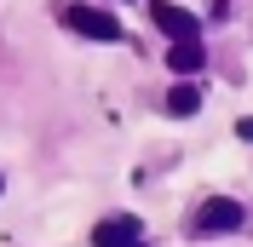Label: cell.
Returning <instances> with one entry per match:
<instances>
[{
  "label": "cell",
  "mask_w": 253,
  "mask_h": 247,
  "mask_svg": "<svg viewBox=\"0 0 253 247\" xmlns=\"http://www.w3.org/2000/svg\"><path fill=\"white\" fill-rule=\"evenodd\" d=\"M92 242H98V247H138V242H144V224H138L132 213H115V218H104V224L92 230Z\"/></svg>",
  "instance_id": "4"
},
{
  "label": "cell",
  "mask_w": 253,
  "mask_h": 247,
  "mask_svg": "<svg viewBox=\"0 0 253 247\" xmlns=\"http://www.w3.org/2000/svg\"><path fill=\"white\" fill-rule=\"evenodd\" d=\"M63 23H69L75 35H86V41H121V23L104 12V6H69Z\"/></svg>",
  "instance_id": "2"
},
{
  "label": "cell",
  "mask_w": 253,
  "mask_h": 247,
  "mask_svg": "<svg viewBox=\"0 0 253 247\" xmlns=\"http://www.w3.org/2000/svg\"><path fill=\"white\" fill-rule=\"evenodd\" d=\"M202 109V86L196 81H178L173 92H167V115H196Z\"/></svg>",
  "instance_id": "6"
},
{
  "label": "cell",
  "mask_w": 253,
  "mask_h": 247,
  "mask_svg": "<svg viewBox=\"0 0 253 247\" xmlns=\"http://www.w3.org/2000/svg\"><path fill=\"white\" fill-rule=\"evenodd\" d=\"M202 63H207L202 41H178V46L167 52V69H173V75H202Z\"/></svg>",
  "instance_id": "5"
},
{
  "label": "cell",
  "mask_w": 253,
  "mask_h": 247,
  "mask_svg": "<svg viewBox=\"0 0 253 247\" xmlns=\"http://www.w3.org/2000/svg\"><path fill=\"white\" fill-rule=\"evenodd\" d=\"M236 132H242V138H253V115H242V121H236Z\"/></svg>",
  "instance_id": "7"
},
{
  "label": "cell",
  "mask_w": 253,
  "mask_h": 247,
  "mask_svg": "<svg viewBox=\"0 0 253 247\" xmlns=\"http://www.w3.org/2000/svg\"><path fill=\"white\" fill-rule=\"evenodd\" d=\"M242 224H248V207L230 201V196H213L190 213V236H236Z\"/></svg>",
  "instance_id": "1"
},
{
  "label": "cell",
  "mask_w": 253,
  "mask_h": 247,
  "mask_svg": "<svg viewBox=\"0 0 253 247\" xmlns=\"http://www.w3.org/2000/svg\"><path fill=\"white\" fill-rule=\"evenodd\" d=\"M150 23H156L161 35H173V46H178V41H196V35H202V23H196V12H184V6H173V0H150Z\"/></svg>",
  "instance_id": "3"
}]
</instances>
